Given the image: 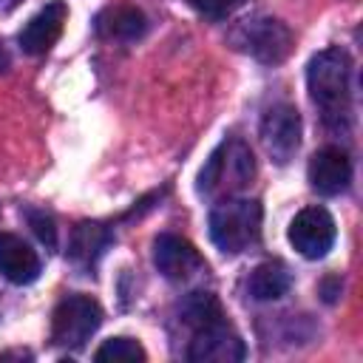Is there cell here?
<instances>
[{"label": "cell", "mask_w": 363, "mask_h": 363, "mask_svg": "<svg viewBox=\"0 0 363 363\" xmlns=\"http://www.w3.org/2000/svg\"><path fill=\"white\" fill-rule=\"evenodd\" d=\"M261 142L278 164H286L295 156L298 145H301V116H298V111L292 105L269 108L264 122H261Z\"/></svg>", "instance_id": "9"}, {"label": "cell", "mask_w": 363, "mask_h": 363, "mask_svg": "<svg viewBox=\"0 0 363 363\" xmlns=\"http://www.w3.org/2000/svg\"><path fill=\"white\" fill-rule=\"evenodd\" d=\"M20 0H0V11H9V9H14Z\"/></svg>", "instance_id": "20"}, {"label": "cell", "mask_w": 363, "mask_h": 363, "mask_svg": "<svg viewBox=\"0 0 363 363\" xmlns=\"http://www.w3.org/2000/svg\"><path fill=\"white\" fill-rule=\"evenodd\" d=\"M261 204L252 199H221L210 210V238L224 255H238L258 241Z\"/></svg>", "instance_id": "3"}, {"label": "cell", "mask_w": 363, "mask_h": 363, "mask_svg": "<svg viewBox=\"0 0 363 363\" xmlns=\"http://www.w3.org/2000/svg\"><path fill=\"white\" fill-rule=\"evenodd\" d=\"M9 68V51H6V45L0 43V71H6Z\"/></svg>", "instance_id": "19"}, {"label": "cell", "mask_w": 363, "mask_h": 363, "mask_svg": "<svg viewBox=\"0 0 363 363\" xmlns=\"http://www.w3.org/2000/svg\"><path fill=\"white\" fill-rule=\"evenodd\" d=\"M244 0H187V6H193L199 14L210 17V20H224L230 17Z\"/></svg>", "instance_id": "18"}, {"label": "cell", "mask_w": 363, "mask_h": 363, "mask_svg": "<svg viewBox=\"0 0 363 363\" xmlns=\"http://www.w3.org/2000/svg\"><path fill=\"white\" fill-rule=\"evenodd\" d=\"M335 235V218L323 207H306L289 224V244L303 258H323L332 250Z\"/></svg>", "instance_id": "8"}, {"label": "cell", "mask_w": 363, "mask_h": 363, "mask_svg": "<svg viewBox=\"0 0 363 363\" xmlns=\"http://www.w3.org/2000/svg\"><path fill=\"white\" fill-rule=\"evenodd\" d=\"M113 241L111 230L99 221H82L74 227L71 241H68V258L77 267H94L96 258L108 250V244Z\"/></svg>", "instance_id": "13"}, {"label": "cell", "mask_w": 363, "mask_h": 363, "mask_svg": "<svg viewBox=\"0 0 363 363\" xmlns=\"http://www.w3.org/2000/svg\"><path fill=\"white\" fill-rule=\"evenodd\" d=\"M309 96L329 128H346L352 119V60L343 48H323L306 68Z\"/></svg>", "instance_id": "1"}, {"label": "cell", "mask_w": 363, "mask_h": 363, "mask_svg": "<svg viewBox=\"0 0 363 363\" xmlns=\"http://www.w3.org/2000/svg\"><path fill=\"white\" fill-rule=\"evenodd\" d=\"M147 31V17L136 6H111L96 17V34L105 40H136Z\"/></svg>", "instance_id": "14"}, {"label": "cell", "mask_w": 363, "mask_h": 363, "mask_svg": "<svg viewBox=\"0 0 363 363\" xmlns=\"http://www.w3.org/2000/svg\"><path fill=\"white\" fill-rule=\"evenodd\" d=\"M102 309L88 295H68L57 303L51 315V340L62 349H79L99 329Z\"/></svg>", "instance_id": "4"}, {"label": "cell", "mask_w": 363, "mask_h": 363, "mask_svg": "<svg viewBox=\"0 0 363 363\" xmlns=\"http://www.w3.org/2000/svg\"><path fill=\"white\" fill-rule=\"evenodd\" d=\"M0 275L11 284H31L40 275L37 252L14 233H0Z\"/></svg>", "instance_id": "12"}, {"label": "cell", "mask_w": 363, "mask_h": 363, "mask_svg": "<svg viewBox=\"0 0 363 363\" xmlns=\"http://www.w3.org/2000/svg\"><path fill=\"white\" fill-rule=\"evenodd\" d=\"M65 17H68V9L65 3L54 0L48 6H43L26 26L23 31L17 34V43L26 54H45L62 34V26H65Z\"/></svg>", "instance_id": "10"}, {"label": "cell", "mask_w": 363, "mask_h": 363, "mask_svg": "<svg viewBox=\"0 0 363 363\" xmlns=\"http://www.w3.org/2000/svg\"><path fill=\"white\" fill-rule=\"evenodd\" d=\"M352 182V162L340 147H323L309 159V184L320 196H337Z\"/></svg>", "instance_id": "11"}, {"label": "cell", "mask_w": 363, "mask_h": 363, "mask_svg": "<svg viewBox=\"0 0 363 363\" xmlns=\"http://www.w3.org/2000/svg\"><path fill=\"white\" fill-rule=\"evenodd\" d=\"M94 357H96V360H125V363H133V360H145L147 354H145V349H142L136 340H130V337H111V340H105V343L94 352Z\"/></svg>", "instance_id": "16"}, {"label": "cell", "mask_w": 363, "mask_h": 363, "mask_svg": "<svg viewBox=\"0 0 363 363\" xmlns=\"http://www.w3.org/2000/svg\"><path fill=\"white\" fill-rule=\"evenodd\" d=\"M26 218H28L34 235L40 238V244H45L48 250H54V247H57V227H54V218H51L48 213H43V210H28Z\"/></svg>", "instance_id": "17"}, {"label": "cell", "mask_w": 363, "mask_h": 363, "mask_svg": "<svg viewBox=\"0 0 363 363\" xmlns=\"http://www.w3.org/2000/svg\"><path fill=\"white\" fill-rule=\"evenodd\" d=\"M250 295L255 301H278L289 292L292 286V275L281 261H264L252 269L250 275Z\"/></svg>", "instance_id": "15"}, {"label": "cell", "mask_w": 363, "mask_h": 363, "mask_svg": "<svg viewBox=\"0 0 363 363\" xmlns=\"http://www.w3.org/2000/svg\"><path fill=\"white\" fill-rule=\"evenodd\" d=\"M187 357L196 363H235V360L247 357V349H244V340L238 337V332L221 315V318L193 329Z\"/></svg>", "instance_id": "6"}, {"label": "cell", "mask_w": 363, "mask_h": 363, "mask_svg": "<svg viewBox=\"0 0 363 363\" xmlns=\"http://www.w3.org/2000/svg\"><path fill=\"white\" fill-rule=\"evenodd\" d=\"M255 179V159L247 142L230 136L224 139L199 173V193L207 199H230L250 187Z\"/></svg>", "instance_id": "2"}, {"label": "cell", "mask_w": 363, "mask_h": 363, "mask_svg": "<svg viewBox=\"0 0 363 363\" xmlns=\"http://www.w3.org/2000/svg\"><path fill=\"white\" fill-rule=\"evenodd\" d=\"M233 40H235V45L241 51H247L250 57H255L258 62H267V65L284 62L289 57V51H292V31L275 17L247 20L235 31Z\"/></svg>", "instance_id": "5"}, {"label": "cell", "mask_w": 363, "mask_h": 363, "mask_svg": "<svg viewBox=\"0 0 363 363\" xmlns=\"http://www.w3.org/2000/svg\"><path fill=\"white\" fill-rule=\"evenodd\" d=\"M153 264L173 284H193L207 272V264L199 250L187 238L173 233H162L153 241Z\"/></svg>", "instance_id": "7"}]
</instances>
